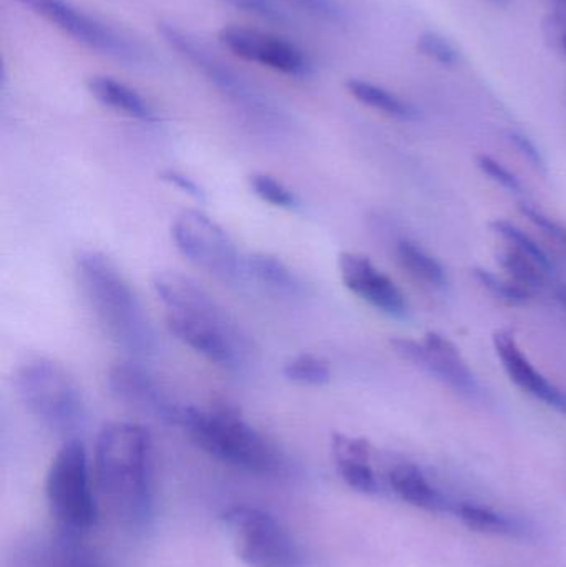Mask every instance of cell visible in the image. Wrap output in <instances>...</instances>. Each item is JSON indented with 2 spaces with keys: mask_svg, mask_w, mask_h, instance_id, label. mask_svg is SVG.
Returning <instances> with one entry per match:
<instances>
[{
  "mask_svg": "<svg viewBox=\"0 0 566 567\" xmlns=\"http://www.w3.org/2000/svg\"><path fill=\"white\" fill-rule=\"evenodd\" d=\"M93 473L113 518L133 532L155 515V465L148 429L132 422L106 423L96 436Z\"/></svg>",
  "mask_w": 566,
  "mask_h": 567,
  "instance_id": "cell-1",
  "label": "cell"
},
{
  "mask_svg": "<svg viewBox=\"0 0 566 567\" xmlns=\"http://www.w3.org/2000/svg\"><path fill=\"white\" fill-rule=\"evenodd\" d=\"M152 287L166 307V329L179 342L223 369L245 363L251 352L248 339L202 284L182 272L163 271Z\"/></svg>",
  "mask_w": 566,
  "mask_h": 567,
  "instance_id": "cell-2",
  "label": "cell"
},
{
  "mask_svg": "<svg viewBox=\"0 0 566 567\" xmlns=\"http://www.w3.org/2000/svg\"><path fill=\"white\" fill-rule=\"evenodd\" d=\"M75 268L86 300L110 339L135 355L155 353V327L119 266L103 252L85 249L76 255Z\"/></svg>",
  "mask_w": 566,
  "mask_h": 567,
  "instance_id": "cell-3",
  "label": "cell"
},
{
  "mask_svg": "<svg viewBox=\"0 0 566 567\" xmlns=\"http://www.w3.org/2000/svg\"><path fill=\"white\" fill-rule=\"evenodd\" d=\"M175 425L199 450L226 465L256 475H279L286 470L278 446L249 425L233 403L219 402L206 410L182 405Z\"/></svg>",
  "mask_w": 566,
  "mask_h": 567,
  "instance_id": "cell-4",
  "label": "cell"
},
{
  "mask_svg": "<svg viewBox=\"0 0 566 567\" xmlns=\"http://www.w3.org/2000/svg\"><path fill=\"white\" fill-rule=\"evenodd\" d=\"M17 392L25 409L47 429L66 440L85 425L86 409L80 386L55 360L39 357L20 367Z\"/></svg>",
  "mask_w": 566,
  "mask_h": 567,
  "instance_id": "cell-5",
  "label": "cell"
},
{
  "mask_svg": "<svg viewBox=\"0 0 566 567\" xmlns=\"http://www.w3.org/2000/svg\"><path fill=\"white\" fill-rule=\"evenodd\" d=\"M45 499L56 532L82 538L99 523L89 455L79 439L65 440L53 456L47 472Z\"/></svg>",
  "mask_w": 566,
  "mask_h": 567,
  "instance_id": "cell-6",
  "label": "cell"
},
{
  "mask_svg": "<svg viewBox=\"0 0 566 567\" xmlns=\"http://www.w3.org/2000/svg\"><path fill=\"white\" fill-rule=\"evenodd\" d=\"M236 555L249 567H302V553L288 529L265 509L235 505L222 516Z\"/></svg>",
  "mask_w": 566,
  "mask_h": 567,
  "instance_id": "cell-7",
  "label": "cell"
},
{
  "mask_svg": "<svg viewBox=\"0 0 566 567\" xmlns=\"http://www.w3.org/2000/svg\"><path fill=\"white\" fill-rule=\"evenodd\" d=\"M172 239L193 265L222 281H238L246 271L231 236L199 209H185L172 225Z\"/></svg>",
  "mask_w": 566,
  "mask_h": 567,
  "instance_id": "cell-8",
  "label": "cell"
},
{
  "mask_svg": "<svg viewBox=\"0 0 566 567\" xmlns=\"http://www.w3.org/2000/svg\"><path fill=\"white\" fill-rule=\"evenodd\" d=\"M158 32L179 56L192 63L193 69L205 75L236 106H241L249 115L261 116L263 120H271L276 115V110L265 96L259 95L235 70L229 69L218 56L212 55L206 47L196 42L185 30L175 23L162 22L158 23Z\"/></svg>",
  "mask_w": 566,
  "mask_h": 567,
  "instance_id": "cell-9",
  "label": "cell"
},
{
  "mask_svg": "<svg viewBox=\"0 0 566 567\" xmlns=\"http://www.w3.org/2000/svg\"><path fill=\"white\" fill-rule=\"evenodd\" d=\"M27 9L72 37L76 42L122 62L138 63L142 49L102 20L89 16L65 0H20Z\"/></svg>",
  "mask_w": 566,
  "mask_h": 567,
  "instance_id": "cell-10",
  "label": "cell"
},
{
  "mask_svg": "<svg viewBox=\"0 0 566 567\" xmlns=\"http://www.w3.org/2000/svg\"><path fill=\"white\" fill-rule=\"evenodd\" d=\"M219 42L239 59L259 63L289 76H308L312 73L309 56L288 40L248 27H225Z\"/></svg>",
  "mask_w": 566,
  "mask_h": 567,
  "instance_id": "cell-11",
  "label": "cell"
},
{
  "mask_svg": "<svg viewBox=\"0 0 566 567\" xmlns=\"http://www.w3.org/2000/svg\"><path fill=\"white\" fill-rule=\"evenodd\" d=\"M391 343L395 353H399L402 359L409 360L415 367H421L422 370L464 395H477L478 383L474 373L462 359L457 347L441 333L429 332L424 343H418L411 339H394Z\"/></svg>",
  "mask_w": 566,
  "mask_h": 567,
  "instance_id": "cell-12",
  "label": "cell"
},
{
  "mask_svg": "<svg viewBox=\"0 0 566 567\" xmlns=\"http://www.w3.org/2000/svg\"><path fill=\"white\" fill-rule=\"evenodd\" d=\"M106 386L110 395L128 409L175 425L182 405L173 402L138 363L122 362L113 365L106 375Z\"/></svg>",
  "mask_w": 566,
  "mask_h": 567,
  "instance_id": "cell-13",
  "label": "cell"
},
{
  "mask_svg": "<svg viewBox=\"0 0 566 567\" xmlns=\"http://www.w3.org/2000/svg\"><path fill=\"white\" fill-rule=\"evenodd\" d=\"M339 275L342 282L359 299L395 319H405L409 313L408 300L395 282L375 268L371 259L356 252L339 256Z\"/></svg>",
  "mask_w": 566,
  "mask_h": 567,
  "instance_id": "cell-14",
  "label": "cell"
},
{
  "mask_svg": "<svg viewBox=\"0 0 566 567\" xmlns=\"http://www.w3.org/2000/svg\"><path fill=\"white\" fill-rule=\"evenodd\" d=\"M494 346L501 357L505 372L511 377L515 385L521 386L524 392L531 393L545 405L560 412L566 416V395L564 392L552 385L534 365L527 355H524L517 340L507 330H498L494 336Z\"/></svg>",
  "mask_w": 566,
  "mask_h": 567,
  "instance_id": "cell-15",
  "label": "cell"
},
{
  "mask_svg": "<svg viewBox=\"0 0 566 567\" xmlns=\"http://www.w3.org/2000/svg\"><path fill=\"white\" fill-rule=\"evenodd\" d=\"M332 458L342 482L362 495L375 496L382 492V483L372 466V449L366 440L335 433Z\"/></svg>",
  "mask_w": 566,
  "mask_h": 567,
  "instance_id": "cell-16",
  "label": "cell"
},
{
  "mask_svg": "<svg viewBox=\"0 0 566 567\" xmlns=\"http://www.w3.org/2000/svg\"><path fill=\"white\" fill-rule=\"evenodd\" d=\"M25 567H105L93 549L83 545L80 536L56 532L53 538L40 542L27 555Z\"/></svg>",
  "mask_w": 566,
  "mask_h": 567,
  "instance_id": "cell-17",
  "label": "cell"
},
{
  "mask_svg": "<svg viewBox=\"0 0 566 567\" xmlns=\"http://www.w3.org/2000/svg\"><path fill=\"white\" fill-rule=\"evenodd\" d=\"M392 492L409 505L424 509L429 513H445L449 502L432 483L425 478L424 473L412 463H399L392 466L388 475Z\"/></svg>",
  "mask_w": 566,
  "mask_h": 567,
  "instance_id": "cell-18",
  "label": "cell"
},
{
  "mask_svg": "<svg viewBox=\"0 0 566 567\" xmlns=\"http://www.w3.org/2000/svg\"><path fill=\"white\" fill-rule=\"evenodd\" d=\"M86 85L96 102L102 103L106 109L115 110L140 122H158V115L153 106L132 86L112 76H92Z\"/></svg>",
  "mask_w": 566,
  "mask_h": 567,
  "instance_id": "cell-19",
  "label": "cell"
},
{
  "mask_svg": "<svg viewBox=\"0 0 566 567\" xmlns=\"http://www.w3.org/2000/svg\"><path fill=\"white\" fill-rule=\"evenodd\" d=\"M457 516L471 532L481 533V535L501 536V538H522L527 535V529L518 519L484 506L472 505V503L459 505Z\"/></svg>",
  "mask_w": 566,
  "mask_h": 567,
  "instance_id": "cell-20",
  "label": "cell"
},
{
  "mask_svg": "<svg viewBox=\"0 0 566 567\" xmlns=\"http://www.w3.org/2000/svg\"><path fill=\"white\" fill-rule=\"evenodd\" d=\"M346 89L358 102L364 103V105L371 106L378 112L394 116L398 120H418L419 112L414 105L404 102L394 93L375 85V83L352 79L348 80Z\"/></svg>",
  "mask_w": 566,
  "mask_h": 567,
  "instance_id": "cell-21",
  "label": "cell"
},
{
  "mask_svg": "<svg viewBox=\"0 0 566 567\" xmlns=\"http://www.w3.org/2000/svg\"><path fill=\"white\" fill-rule=\"evenodd\" d=\"M246 272H249L256 281L278 292L298 293L302 289L298 276L281 259L265 252H256L246 259Z\"/></svg>",
  "mask_w": 566,
  "mask_h": 567,
  "instance_id": "cell-22",
  "label": "cell"
},
{
  "mask_svg": "<svg viewBox=\"0 0 566 567\" xmlns=\"http://www.w3.org/2000/svg\"><path fill=\"white\" fill-rule=\"evenodd\" d=\"M395 252H398V259L402 268L408 269L409 275L414 276L415 279H421L429 286L439 287V289L447 286L445 269L442 268L438 259L432 258L421 246L411 241H401Z\"/></svg>",
  "mask_w": 566,
  "mask_h": 567,
  "instance_id": "cell-23",
  "label": "cell"
},
{
  "mask_svg": "<svg viewBox=\"0 0 566 567\" xmlns=\"http://www.w3.org/2000/svg\"><path fill=\"white\" fill-rule=\"evenodd\" d=\"M282 375L289 382L302 386H325L331 382V369L321 357L312 353H299L282 367Z\"/></svg>",
  "mask_w": 566,
  "mask_h": 567,
  "instance_id": "cell-24",
  "label": "cell"
},
{
  "mask_svg": "<svg viewBox=\"0 0 566 567\" xmlns=\"http://www.w3.org/2000/svg\"><path fill=\"white\" fill-rule=\"evenodd\" d=\"M492 229H494L497 235H501L505 241L511 243L515 251L532 259L545 275H552V272L555 271L554 262L548 258L547 252H545L531 236L525 235V231H522L521 228L512 225V223L497 219V221L492 223Z\"/></svg>",
  "mask_w": 566,
  "mask_h": 567,
  "instance_id": "cell-25",
  "label": "cell"
},
{
  "mask_svg": "<svg viewBox=\"0 0 566 567\" xmlns=\"http://www.w3.org/2000/svg\"><path fill=\"white\" fill-rule=\"evenodd\" d=\"M249 188L261 202L281 209H295L299 206V198L291 188L279 182L268 173H253L248 178Z\"/></svg>",
  "mask_w": 566,
  "mask_h": 567,
  "instance_id": "cell-26",
  "label": "cell"
},
{
  "mask_svg": "<svg viewBox=\"0 0 566 567\" xmlns=\"http://www.w3.org/2000/svg\"><path fill=\"white\" fill-rule=\"evenodd\" d=\"M497 261L502 269L514 279V282L521 284L522 287L528 290L541 287L545 276H547L532 259L518 251L498 252Z\"/></svg>",
  "mask_w": 566,
  "mask_h": 567,
  "instance_id": "cell-27",
  "label": "cell"
},
{
  "mask_svg": "<svg viewBox=\"0 0 566 567\" xmlns=\"http://www.w3.org/2000/svg\"><path fill=\"white\" fill-rule=\"evenodd\" d=\"M223 2L243 10V12L259 17V19L268 20V22L281 23V25L295 22L292 10L286 7L281 0H223Z\"/></svg>",
  "mask_w": 566,
  "mask_h": 567,
  "instance_id": "cell-28",
  "label": "cell"
},
{
  "mask_svg": "<svg viewBox=\"0 0 566 567\" xmlns=\"http://www.w3.org/2000/svg\"><path fill=\"white\" fill-rule=\"evenodd\" d=\"M474 278L477 279L478 284L488 292L494 293L498 299L504 300V302L514 303V306H521V303H525L531 297V292L525 287H522L521 284L504 281V279L495 276L494 272L485 271V269H475Z\"/></svg>",
  "mask_w": 566,
  "mask_h": 567,
  "instance_id": "cell-29",
  "label": "cell"
},
{
  "mask_svg": "<svg viewBox=\"0 0 566 567\" xmlns=\"http://www.w3.org/2000/svg\"><path fill=\"white\" fill-rule=\"evenodd\" d=\"M418 50L422 55L429 56L431 60L441 63V65H457L461 55L457 49L449 42L445 37L438 32H424L418 40Z\"/></svg>",
  "mask_w": 566,
  "mask_h": 567,
  "instance_id": "cell-30",
  "label": "cell"
},
{
  "mask_svg": "<svg viewBox=\"0 0 566 567\" xmlns=\"http://www.w3.org/2000/svg\"><path fill=\"white\" fill-rule=\"evenodd\" d=\"M281 2L291 10L296 9L328 22H341L344 17V12L336 0H281Z\"/></svg>",
  "mask_w": 566,
  "mask_h": 567,
  "instance_id": "cell-31",
  "label": "cell"
},
{
  "mask_svg": "<svg viewBox=\"0 0 566 567\" xmlns=\"http://www.w3.org/2000/svg\"><path fill=\"white\" fill-rule=\"evenodd\" d=\"M542 32H544L548 49L557 55L566 56V13L564 10L545 16L544 22H542Z\"/></svg>",
  "mask_w": 566,
  "mask_h": 567,
  "instance_id": "cell-32",
  "label": "cell"
},
{
  "mask_svg": "<svg viewBox=\"0 0 566 567\" xmlns=\"http://www.w3.org/2000/svg\"><path fill=\"white\" fill-rule=\"evenodd\" d=\"M478 168L485 173V175L491 176L495 183L504 186L505 189L512 193H522V183L518 182L517 176L514 173L508 172L502 163H498L497 159L492 158V156L481 155L477 158Z\"/></svg>",
  "mask_w": 566,
  "mask_h": 567,
  "instance_id": "cell-33",
  "label": "cell"
},
{
  "mask_svg": "<svg viewBox=\"0 0 566 567\" xmlns=\"http://www.w3.org/2000/svg\"><path fill=\"white\" fill-rule=\"evenodd\" d=\"M521 212L524 213V215L527 216V218L531 219L535 226L544 229V231L548 233V235L554 236V238L557 239H566L565 229L562 228L557 221H554L550 216L545 215L544 212H541V209L535 208L534 205H531V203H522Z\"/></svg>",
  "mask_w": 566,
  "mask_h": 567,
  "instance_id": "cell-34",
  "label": "cell"
},
{
  "mask_svg": "<svg viewBox=\"0 0 566 567\" xmlns=\"http://www.w3.org/2000/svg\"><path fill=\"white\" fill-rule=\"evenodd\" d=\"M163 182L168 183V185L175 186L179 192L185 193V195L192 196V198L205 199V192H203L202 186L195 182V179L189 178L188 175H185L183 172H178V169H165L162 173Z\"/></svg>",
  "mask_w": 566,
  "mask_h": 567,
  "instance_id": "cell-35",
  "label": "cell"
},
{
  "mask_svg": "<svg viewBox=\"0 0 566 567\" xmlns=\"http://www.w3.org/2000/svg\"><path fill=\"white\" fill-rule=\"evenodd\" d=\"M508 140L535 168H545L544 156H542L541 150L535 146V143L527 135L521 132H511L508 133Z\"/></svg>",
  "mask_w": 566,
  "mask_h": 567,
  "instance_id": "cell-36",
  "label": "cell"
},
{
  "mask_svg": "<svg viewBox=\"0 0 566 567\" xmlns=\"http://www.w3.org/2000/svg\"><path fill=\"white\" fill-rule=\"evenodd\" d=\"M558 300H560L562 303H564V307L566 309V287H562L560 290H558Z\"/></svg>",
  "mask_w": 566,
  "mask_h": 567,
  "instance_id": "cell-37",
  "label": "cell"
},
{
  "mask_svg": "<svg viewBox=\"0 0 566 567\" xmlns=\"http://www.w3.org/2000/svg\"><path fill=\"white\" fill-rule=\"evenodd\" d=\"M491 2H494L495 6H507L508 0H491Z\"/></svg>",
  "mask_w": 566,
  "mask_h": 567,
  "instance_id": "cell-38",
  "label": "cell"
},
{
  "mask_svg": "<svg viewBox=\"0 0 566 567\" xmlns=\"http://www.w3.org/2000/svg\"><path fill=\"white\" fill-rule=\"evenodd\" d=\"M557 2L560 3L562 9L566 12V0H557Z\"/></svg>",
  "mask_w": 566,
  "mask_h": 567,
  "instance_id": "cell-39",
  "label": "cell"
}]
</instances>
